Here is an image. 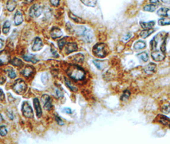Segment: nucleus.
I'll return each instance as SVG.
<instances>
[{
  "label": "nucleus",
  "mask_w": 170,
  "mask_h": 144,
  "mask_svg": "<svg viewBox=\"0 0 170 144\" xmlns=\"http://www.w3.org/2000/svg\"><path fill=\"white\" fill-rule=\"evenodd\" d=\"M168 37L166 32L162 31L157 34L150 42L151 56L155 61H161L166 56V43Z\"/></svg>",
  "instance_id": "obj_1"
},
{
  "label": "nucleus",
  "mask_w": 170,
  "mask_h": 144,
  "mask_svg": "<svg viewBox=\"0 0 170 144\" xmlns=\"http://www.w3.org/2000/svg\"><path fill=\"white\" fill-rule=\"evenodd\" d=\"M67 75L76 81H81L85 79V72L81 67L77 65H71L67 70Z\"/></svg>",
  "instance_id": "obj_2"
},
{
  "label": "nucleus",
  "mask_w": 170,
  "mask_h": 144,
  "mask_svg": "<svg viewBox=\"0 0 170 144\" xmlns=\"http://www.w3.org/2000/svg\"><path fill=\"white\" fill-rule=\"evenodd\" d=\"M93 53L95 56L99 58H104L108 54L107 46L104 43L97 44L93 48Z\"/></svg>",
  "instance_id": "obj_3"
},
{
  "label": "nucleus",
  "mask_w": 170,
  "mask_h": 144,
  "mask_svg": "<svg viewBox=\"0 0 170 144\" xmlns=\"http://www.w3.org/2000/svg\"><path fill=\"white\" fill-rule=\"evenodd\" d=\"M27 85L23 80L19 79L15 81L13 86V90L18 94H23L25 92Z\"/></svg>",
  "instance_id": "obj_4"
},
{
  "label": "nucleus",
  "mask_w": 170,
  "mask_h": 144,
  "mask_svg": "<svg viewBox=\"0 0 170 144\" xmlns=\"http://www.w3.org/2000/svg\"><path fill=\"white\" fill-rule=\"evenodd\" d=\"M22 112L23 115L26 118L34 117V112L31 106L28 102H24L22 105Z\"/></svg>",
  "instance_id": "obj_5"
},
{
  "label": "nucleus",
  "mask_w": 170,
  "mask_h": 144,
  "mask_svg": "<svg viewBox=\"0 0 170 144\" xmlns=\"http://www.w3.org/2000/svg\"><path fill=\"white\" fill-rule=\"evenodd\" d=\"M43 12L42 7L40 5H34L30 9V15L31 18H37L42 14Z\"/></svg>",
  "instance_id": "obj_6"
},
{
  "label": "nucleus",
  "mask_w": 170,
  "mask_h": 144,
  "mask_svg": "<svg viewBox=\"0 0 170 144\" xmlns=\"http://www.w3.org/2000/svg\"><path fill=\"white\" fill-rule=\"evenodd\" d=\"M43 47L42 41L40 38L36 37L34 39V42L32 45V50L34 51H38L42 49Z\"/></svg>",
  "instance_id": "obj_7"
},
{
  "label": "nucleus",
  "mask_w": 170,
  "mask_h": 144,
  "mask_svg": "<svg viewBox=\"0 0 170 144\" xmlns=\"http://www.w3.org/2000/svg\"><path fill=\"white\" fill-rule=\"evenodd\" d=\"M10 61V56L6 51L0 52V65L7 64Z\"/></svg>",
  "instance_id": "obj_8"
},
{
  "label": "nucleus",
  "mask_w": 170,
  "mask_h": 144,
  "mask_svg": "<svg viewBox=\"0 0 170 144\" xmlns=\"http://www.w3.org/2000/svg\"><path fill=\"white\" fill-rule=\"evenodd\" d=\"M77 45L74 42H69L66 44L65 51L67 54H70L72 52L77 51Z\"/></svg>",
  "instance_id": "obj_9"
},
{
  "label": "nucleus",
  "mask_w": 170,
  "mask_h": 144,
  "mask_svg": "<svg viewBox=\"0 0 170 144\" xmlns=\"http://www.w3.org/2000/svg\"><path fill=\"white\" fill-rule=\"evenodd\" d=\"M34 104L35 108L36 110V117L39 118H40L42 116V109H41L40 107V101L38 99V98H35L34 99Z\"/></svg>",
  "instance_id": "obj_10"
},
{
  "label": "nucleus",
  "mask_w": 170,
  "mask_h": 144,
  "mask_svg": "<svg viewBox=\"0 0 170 144\" xmlns=\"http://www.w3.org/2000/svg\"><path fill=\"white\" fill-rule=\"evenodd\" d=\"M62 35H63V33L58 28H54L51 31V36L53 39L60 38Z\"/></svg>",
  "instance_id": "obj_11"
},
{
  "label": "nucleus",
  "mask_w": 170,
  "mask_h": 144,
  "mask_svg": "<svg viewBox=\"0 0 170 144\" xmlns=\"http://www.w3.org/2000/svg\"><path fill=\"white\" fill-rule=\"evenodd\" d=\"M23 22V16L20 11L16 12L14 16V23L16 26L20 25Z\"/></svg>",
  "instance_id": "obj_12"
},
{
  "label": "nucleus",
  "mask_w": 170,
  "mask_h": 144,
  "mask_svg": "<svg viewBox=\"0 0 170 144\" xmlns=\"http://www.w3.org/2000/svg\"><path fill=\"white\" fill-rule=\"evenodd\" d=\"M82 36L83 37L85 40H86L87 42H92L93 37L92 32L91 31V30H88V29H86V30L85 31L83 35H82Z\"/></svg>",
  "instance_id": "obj_13"
},
{
  "label": "nucleus",
  "mask_w": 170,
  "mask_h": 144,
  "mask_svg": "<svg viewBox=\"0 0 170 144\" xmlns=\"http://www.w3.org/2000/svg\"><path fill=\"white\" fill-rule=\"evenodd\" d=\"M157 119H158V121L161 123V124H163V125L166 126L168 124H170V119L166 117L165 115H159L158 117H157Z\"/></svg>",
  "instance_id": "obj_14"
},
{
  "label": "nucleus",
  "mask_w": 170,
  "mask_h": 144,
  "mask_svg": "<svg viewBox=\"0 0 170 144\" xmlns=\"http://www.w3.org/2000/svg\"><path fill=\"white\" fill-rule=\"evenodd\" d=\"M155 21L152 20V21L149 22H140V25L144 30H147V29H152L153 26H155Z\"/></svg>",
  "instance_id": "obj_15"
},
{
  "label": "nucleus",
  "mask_w": 170,
  "mask_h": 144,
  "mask_svg": "<svg viewBox=\"0 0 170 144\" xmlns=\"http://www.w3.org/2000/svg\"><path fill=\"white\" fill-rule=\"evenodd\" d=\"M34 69L31 66H27L24 68V69L22 71V74L25 77H30L33 73H34Z\"/></svg>",
  "instance_id": "obj_16"
},
{
  "label": "nucleus",
  "mask_w": 170,
  "mask_h": 144,
  "mask_svg": "<svg viewBox=\"0 0 170 144\" xmlns=\"http://www.w3.org/2000/svg\"><path fill=\"white\" fill-rule=\"evenodd\" d=\"M93 62L95 64V66L97 67V68L98 69H100V70L104 69L107 65V63L106 62V61H104L93 60Z\"/></svg>",
  "instance_id": "obj_17"
},
{
  "label": "nucleus",
  "mask_w": 170,
  "mask_h": 144,
  "mask_svg": "<svg viewBox=\"0 0 170 144\" xmlns=\"http://www.w3.org/2000/svg\"><path fill=\"white\" fill-rule=\"evenodd\" d=\"M153 32H154V30H153V29H147V30H144L140 33V36L143 39H146L148 36L152 35Z\"/></svg>",
  "instance_id": "obj_18"
},
{
  "label": "nucleus",
  "mask_w": 170,
  "mask_h": 144,
  "mask_svg": "<svg viewBox=\"0 0 170 144\" xmlns=\"http://www.w3.org/2000/svg\"><path fill=\"white\" fill-rule=\"evenodd\" d=\"M156 67V65L153 63H150L148 65H147L144 68V71L147 74H152L155 72V69Z\"/></svg>",
  "instance_id": "obj_19"
},
{
  "label": "nucleus",
  "mask_w": 170,
  "mask_h": 144,
  "mask_svg": "<svg viewBox=\"0 0 170 144\" xmlns=\"http://www.w3.org/2000/svg\"><path fill=\"white\" fill-rule=\"evenodd\" d=\"M85 5L90 7H95L97 5V0H81Z\"/></svg>",
  "instance_id": "obj_20"
},
{
  "label": "nucleus",
  "mask_w": 170,
  "mask_h": 144,
  "mask_svg": "<svg viewBox=\"0 0 170 144\" xmlns=\"http://www.w3.org/2000/svg\"><path fill=\"white\" fill-rule=\"evenodd\" d=\"M16 5H17V3H16L14 0H9L7 3V8L8 10L12 12L15 9Z\"/></svg>",
  "instance_id": "obj_21"
},
{
  "label": "nucleus",
  "mask_w": 170,
  "mask_h": 144,
  "mask_svg": "<svg viewBox=\"0 0 170 144\" xmlns=\"http://www.w3.org/2000/svg\"><path fill=\"white\" fill-rule=\"evenodd\" d=\"M146 47V43L143 42V40H138L134 44V48L136 50H139V49H143Z\"/></svg>",
  "instance_id": "obj_22"
},
{
  "label": "nucleus",
  "mask_w": 170,
  "mask_h": 144,
  "mask_svg": "<svg viewBox=\"0 0 170 144\" xmlns=\"http://www.w3.org/2000/svg\"><path fill=\"white\" fill-rule=\"evenodd\" d=\"M169 10V9H167V8H161L157 12V14L161 16V17H168V12Z\"/></svg>",
  "instance_id": "obj_23"
},
{
  "label": "nucleus",
  "mask_w": 170,
  "mask_h": 144,
  "mask_svg": "<svg viewBox=\"0 0 170 144\" xmlns=\"http://www.w3.org/2000/svg\"><path fill=\"white\" fill-rule=\"evenodd\" d=\"M23 58L27 61H31L32 63H36L38 60L36 58L35 56L33 55H26L23 56Z\"/></svg>",
  "instance_id": "obj_24"
},
{
  "label": "nucleus",
  "mask_w": 170,
  "mask_h": 144,
  "mask_svg": "<svg viewBox=\"0 0 170 144\" xmlns=\"http://www.w3.org/2000/svg\"><path fill=\"white\" fill-rule=\"evenodd\" d=\"M158 23L160 26L170 25V18H168L167 17L162 18L159 20Z\"/></svg>",
  "instance_id": "obj_25"
},
{
  "label": "nucleus",
  "mask_w": 170,
  "mask_h": 144,
  "mask_svg": "<svg viewBox=\"0 0 170 144\" xmlns=\"http://www.w3.org/2000/svg\"><path fill=\"white\" fill-rule=\"evenodd\" d=\"M69 17H70V19H72L74 21H75V22H76L77 23H84V21H83V20H82V19L77 17V16H76L75 15H74L72 13L69 14Z\"/></svg>",
  "instance_id": "obj_26"
},
{
  "label": "nucleus",
  "mask_w": 170,
  "mask_h": 144,
  "mask_svg": "<svg viewBox=\"0 0 170 144\" xmlns=\"http://www.w3.org/2000/svg\"><path fill=\"white\" fill-rule=\"evenodd\" d=\"M10 23L9 20H7V21L5 23V24H4L3 28V34H8L10 30Z\"/></svg>",
  "instance_id": "obj_27"
},
{
  "label": "nucleus",
  "mask_w": 170,
  "mask_h": 144,
  "mask_svg": "<svg viewBox=\"0 0 170 144\" xmlns=\"http://www.w3.org/2000/svg\"><path fill=\"white\" fill-rule=\"evenodd\" d=\"M11 64L13 65H14V66H17V67H21L23 65V61L20 59L17 58H14L13 60H12Z\"/></svg>",
  "instance_id": "obj_28"
},
{
  "label": "nucleus",
  "mask_w": 170,
  "mask_h": 144,
  "mask_svg": "<svg viewBox=\"0 0 170 144\" xmlns=\"http://www.w3.org/2000/svg\"><path fill=\"white\" fill-rule=\"evenodd\" d=\"M156 8H157V7L155 6L154 5H147L144 7L143 9L144 11H146V12H153L155 10Z\"/></svg>",
  "instance_id": "obj_29"
},
{
  "label": "nucleus",
  "mask_w": 170,
  "mask_h": 144,
  "mask_svg": "<svg viewBox=\"0 0 170 144\" xmlns=\"http://www.w3.org/2000/svg\"><path fill=\"white\" fill-rule=\"evenodd\" d=\"M138 56L143 61H147L148 60V58H149L148 54L145 52H142V53H139V54L138 55Z\"/></svg>",
  "instance_id": "obj_30"
},
{
  "label": "nucleus",
  "mask_w": 170,
  "mask_h": 144,
  "mask_svg": "<svg viewBox=\"0 0 170 144\" xmlns=\"http://www.w3.org/2000/svg\"><path fill=\"white\" fill-rule=\"evenodd\" d=\"M162 112L164 113H170V104H165L162 107Z\"/></svg>",
  "instance_id": "obj_31"
},
{
  "label": "nucleus",
  "mask_w": 170,
  "mask_h": 144,
  "mask_svg": "<svg viewBox=\"0 0 170 144\" xmlns=\"http://www.w3.org/2000/svg\"><path fill=\"white\" fill-rule=\"evenodd\" d=\"M130 94H131V93L129 91H128V90H125V92H123V95L121 97V99L123 101H127L128 99V97H129Z\"/></svg>",
  "instance_id": "obj_32"
},
{
  "label": "nucleus",
  "mask_w": 170,
  "mask_h": 144,
  "mask_svg": "<svg viewBox=\"0 0 170 144\" xmlns=\"http://www.w3.org/2000/svg\"><path fill=\"white\" fill-rule=\"evenodd\" d=\"M65 83H66V85H67V86L68 87L72 90V91H76L77 90V88H76V87L75 86H74L71 83H70V82L68 80H67V79H65Z\"/></svg>",
  "instance_id": "obj_33"
},
{
  "label": "nucleus",
  "mask_w": 170,
  "mask_h": 144,
  "mask_svg": "<svg viewBox=\"0 0 170 144\" xmlns=\"http://www.w3.org/2000/svg\"><path fill=\"white\" fill-rule=\"evenodd\" d=\"M74 56V60L77 61V62H81L84 60V56L82 54H77Z\"/></svg>",
  "instance_id": "obj_34"
},
{
  "label": "nucleus",
  "mask_w": 170,
  "mask_h": 144,
  "mask_svg": "<svg viewBox=\"0 0 170 144\" xmlns=\"http://www.w3.org/2000/svg\"><path fill=\"white\" fill-rule=\"evenodd\" d=\"M7 134V129L5 126H0V135L2 137H5Z\"/></svg>",
  "instance_id": "obj_35"
},
{
  "label": "nucleus",
  "mask_w": 170,
  "mask_h": 144,
  "mask_svg": "<svg viewBox=\"0 0 170 144\" xmlns=\"http://www.w3.org/2000/svg\"><path fill=\"white\" fill-rule=\"evenodd\" d=\"M44 107L45 110H50L52 107V103H51V99H49L46 103L44 105Z\"/></svg>",
  "instance_id": "obj_36"
},
{
  "label": "nucleus",
  "mask_w": 170,
  "mask_h": 144,
  "mask_svg": "<svg viewBox=\"0 0 170 144\" xmlns=\"http://www.w3.org/2000/svg\"><path fill=\"white\" fill-rule=\"evenodd\" d=\"M66 43V41H65V38H63V39H61V40H60L58 41V46H59V48L60 49H62V48H63V47L64 46V45Z\"/></svg>",
  "instance_id": "obj_37"
},
{
  "label": "nucleus",
  "mask_w": 170,
  "mask_h": 144,
  "mask_svg": "<svg viewBox=\"0 0 170 144\" xmlns=\"http://www.w3.org/2000/svg\"><path fill=\"white\" fill-rule=\"evenodd\" d=\"M9 76L12 79H13V78H15L16 77V74L12 69H10L9 71Z\"/></svg>",
  "instance_id": "obj_38"
},
{
  "label": "nucleus",
  "mask_w": 170,
  "mask_h": 144,
  "mask_svg": "<svg viewBox=\"0 0 170 144\" xmlns=\"http://www.w3.org/2000/svg\"><path fill=\"white\" fill-rule=\"evenodd\" d=\"M60 0H50V3L52 4L53 6L57 7L59 5Z\"/></svg>",
  "instance_id": "obj_39"
},
{
  "label": "nucleus",
  "mask_w": 170,
  "mask_h": 144,
  "mask_svg": "<svg viewBox=\"0 0 170 144\" xmlns=\"http://www.w3.org/2000/svg\"><path fill=\"white\" fill-rule=\"evenodd\" d=\"M55 118H56V121L57 123H58V124L59 125H61V126H62V125L64 124L63 122L62 121V120H61V119L59 117L56 116V117H55Z\"/></svg>",
  "instance_id": "obj_40"
},
{
  "label": "nucleus",
  "mask_w": 170,
  "mask_h": 144,
  "mask_svg": "<svg viewBox=\"0 0 170 144\" xmlns=\"http://www.w3.org/2000/svg\"><path fill=\"white\" fill-rule=\"evenodd\" d=\"M132 35L131 34H128L127 35L123 37V40H125V42H127V41L128 40H129V39L132 37Z\"/></svg>",
  "instance_id": "obj_41"
},
{
  "label": "nucleus",
  "mask_w": 170,
  "mask_h": 144,
  "mask_svg": "<svg viewBox=\"0 0 170 144\" xmlns=\"http://www.w3.org/2000/svg\"><path fill=\"white\" fill-rule=\"evenodd\" d=\"M63 112L65 113H69V114L72 113V110L69 108H65L63 109Z\"/></svg>",
  "instance_id": "obj_42"
},
{
  "label": "nucleus",
  "mask_w": 170,
  "mask_h": 144,
  "mask_svg": "<svg viewBox=\"0 0 170 144\" xmlns=\"http://www.w3.org/2000/svg\"><path fill=\"white\" fill-rule=\"evenodd\" d=\"M150 2L153 5H159V0H150Z\"/></svg>",
  "instance_id": "obj_43"
},
{
  "label": "nucleus",
  "mask_w": 170,
  "mask_h": 144,
  "mask_svg": "<svg viewBox=\"0 0 170 144\" xmlns=\"http://www.w3.org/2000/svg\"><path fill=\"white\" fill-rule=\"evenodd\" d=\"M4 98H5V95H4L3 90L0 89V101L3 100Z\"/></svg>",
  "instance_id": "obj_44"
},
{
  "label": "nucleus",
  "mask_w": 170,
  "mask_h": 144,
  "mask_svg": "<svg viewBox=\"0 0 170 144\" xmlns=\"http://www.w3.org/2000/svg\"><path fill=\"white\" fill-rule=\"evenodd\" d=\"M56 94H57V96H58V97H61V96H63V95H62V94H61V92L59 90H58V89H56Z\"/></svg>",
  "instance_id": "obj_45"
},
{
  "label": "nucleus",
  "mask_w": 170,
  "mask_h": 144,
  "mask_svg": "<svg viewBox=\"0 0 170 144\" xmlns=\"http://www.w3.org/2000/svg\"><path fill=\"white\" fill-rule=\"evenodd\" d=\"M161 1L165 4H170V0H161Z\"/></svg>",
  "instance_id": "obj_46"
},
{
  "label": "nucleus",
  "mask_w": 170,
  "mask_h": 144,
  "mask_svg": "<svg viewBox=\"0 0 170 144\" xmlns=\"http://www.w3.org/2000/svg\"><path fill=\"white\" fill-rule=\"evenodd\" d=\"M4 45V42H3V40L2 39H0V49H1L3 46Z\"/></svg>",
  "instance_id": "obj_47"
},
{
  "label": "nucleus",
  "mask_w": 170,
  "mask_h": 144,
  "mask_svg": "<svg viewBox=\"0 0 170 144\" xmlns=\"http://www.w3.org/2000/svg\"><path fill=\"white\" fill-rule=\"evenodd\" d=\"M4 81H5V80L3 79V77H0V84H3Z\"/></svg>",
  "instance_id": "obj_48"
},
{
  "label": "nucleus",
  "mask_w": 170,
  "mask_h": 144,
  "mask_svg": "<svg viewBox=\"0 0 170 144\" xmlns=\"http://www.w3.org/2000/svg\"><path fill=\"white\" fill-rule=\"evenodd\" d=\"M26 2H28V3H32L33 1H34V0H26Z\"/></svg>",
  "instance_id": "obj_49"
},
{
  "label": "nucleus",
  "mask_w": 170,
  "mask_h": 144,
  "mask_svg": "<svg viewBox=\"0 0 170 144\" xmlns=\"http://www.w3.org/2000/svg\"><path fill=\"white\" fill-rule=\"evenodd\" d=\"M3 121V118H2V117H1V115H0V122H1Z\"/></svg>",
  "instance_id": "obj_50"
},
{
  "label": "nucleus",
  "mask_w": 170,
  "mask_h": 144,
  "mask_svg": "<svg viewBox=\"0 0 170 144\" xmlns=\"http://www.w3.org/2000/svg\"><path fill=\"white\" fill-rule=\"evenodd\" d=\"M169 128H170V125H169Z\"/></svg>",
  "instance_id": "obj_51"
}]
</instances>
